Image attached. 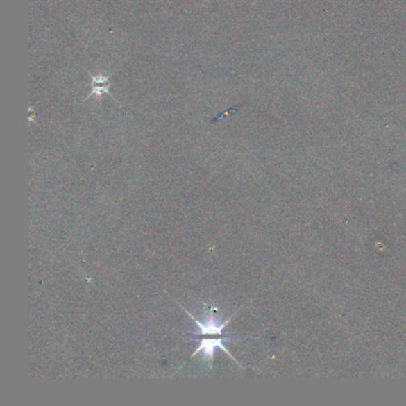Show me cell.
I'll list each match as a JSON object with an SVG mask.
<instances>
[{"label":"cell","instance_id":"1","mask_svg":"<svg viewBox=\"0 0 406 406\" xmlns=\"http://www.w3.org/2000/svg\"><path fill=\"white\" fill-rule=\"evenodd\" d=\"M176 303L179 304V302ZM179 305H180V304H179ZM180 306L184 309L185 312L189 314V317H191V319L194 321V323L197 324V334H189V335H187V337H191V339H196V337H199V336L203 335H223L226 325L230 323L231 319H234L235 314H236V312H235L232 316H230L229 319H226V322L223 323L219 322V321H218L214 316H212V314H208L205 316V321H204V322H201V321L196 319L193 314H189V311L186 310L184 306Z\"/></svg>","mask_w":406,"mask_h":406},{"label":"cell","instance_id":"2","mask_svg":"<svg viewBox=\"0 0 406 406\" xmlns=\"http://www.w3.org/2000/svg\"><path fill=\"white\" fill-rule=\"evenodd\" d=\"M242 336L239 335H226L224 337H219V339H198V347L196 349V352L193 354V356L197 355L201 353L203 357L205 359V360H212L214 359V354L217 350H223V352L226 353L228 355L230 356L232 360L236 361L234 356L231 355L230 352L224 347V342L226 341H230V339H241ZM237 362V361H236ZM239 364V362H237Z\"/></svg>","mask_w":406,"mask_h":406},{"label":"cell","instance_id":"3","mask_svg":"<svg viewBox=\"0 0 406 406\" xmlns=\"http://www.w3.org/2000/svg\"><path fill=\"white\" fill-rule=\"evenodd\" d=\"M93 94H96L98 98H101L103 93L108 91L109 88V80L104 78V76H96L93 78Z\"/></svg>","mask_w":406,"mask_h":406}]
</instances>
